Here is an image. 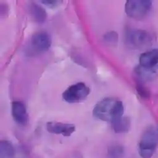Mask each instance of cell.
I'll return each mask as SVG.
<instances>
[{"mask_svg":"<svg viewBox=\"0 0 158 158\" xmlns=\"http://www.w3.org/2000/svg\"><path fill=\"white\" fill-rule=\"evenodd\" d=\"M123 112L124 107L122 102L113 98H104L101 100L93 110L94 117L110 122L123 117Z\"/></svg>","mask_w":158,"mask_h":158,"instance_id":"obj_1","label":"cell"},{"mask_svg":"<svg viewBox=\"0 0 158 158\" xmlns=\"http://www.w3.org/2000/svg\"><path fill=\"white\" fill-rule=\"evenodd\" d=\"M158 145V125L148 127L141 135L138 144V152L142 158H151Z\"/></svg>","mask_w":158,"mask_h":158,"instance_id":"obj_2","label":"cell"},{"mask_svg":"<svg viewBox=\"0 0 158 158\" xmlns=\"http://www.w3.org/2000/svg\"><path fill=\"white\" fill-rule=\"evenodd\" d=\"M152 2L149 0H129L125 5L127 15L135 20H141L151 11Z\"/></svg>","mask_w":158,"mask_h":158,"instance_id":"obj_3","label":"cell"},{"mask_svg":"<svg viewBox=\"0 0 158 158\" xmlns=\"http://www.w3.org/2000/svg\"><path fill=\"white\" fill-rule=\"evenodd\" d=\"M89 93L90 88L85 83L79 82L68 87L62 93V98L69 103H75L86 99Z\"/></svg>","mask_w":158,"mask_h":158,"instance_id":"obj_4","label":"cell"},{"mask_svg":"<svg viewBox=\"0 0 158 158\" xmlns=\"http://www.w3.org/2000/svg\"><path fill=\"white\" fill-rule=\"evenodd\" d=\"M126 36L128 44L135 49L146 48L150 46L152 41V35L148 31L141 29L129 30Z\"/></svg>","mask_w":158,"mask_h":158,"instance_id":"obj_5","label":"cell"},{"mask_svg":"<svg viewBox=\"0 0 158 158\" xmlns=\"http://www.w3.org/2000/svg\"><path fill=\"white\" fill-rule=\"evenodd\" d=\"M31 44L35 50L39 52H44L50 48L51 38L46 31H38L32 35Z\"/></svg>","mask_w":158,"mask_h":158,"instance_id":"obj_6","label":"cell"},{"mask_svg":"<svg viewBox=\"0 0 158 158\" xmlns=\"http://www.w3.org/2000/svg\"><path fill=\"white\" fill-rule=\"evenodd\" d=\"M139 65L156 72L158 70V49H153L141 54L139 58Z\"/></svg>","mask_w":158,"mask_h":158,"instance_id":"obj_7","label":"cell"},{"mask_svg":"<svg viewBox=\"0 0 158 158\" xmlns=\"http://www.w3.org/2000/svg\"><path fill=\"white\" fill-rule=\"evenodd\" d=\"M46 130L51 133L70 136L75 131V126L71 123L53 121L46 123Z\"/></svg>","mask_w":158,"mask_h":158,"instance_id":"obj_8","label":"cell"},{"mask_svg":"<svg viewBox=\"0 0 158 158\" xmlns=\"http://www.w3.org/2000/svg\"><path fill=\"white\" fill-rule=\"evenodd\" d=\"M11 112L14 120L20 125H25L28 120V115L24 103L20 101H15L12 103Z\"/></svg>","mask_w":158,"mask_h":158,"instance_id":"obj_9","label":"cell"},{"mask_svg":"<svg viewBox=\"0 0 158 158\" xmlns=\"http://www.w3.org/2000/svg\"><path fill=\"white\" fill-rule=\"evenodd\" d=\"M111 125L115 133H126L130 128V120L127 117H122L112 122Z\"/></svg>","mask_w":158,"mask_h":158,"instance_id":"obj_10","label":"cell"},{"mask_svg":"<svg viewBox=\"0 0 158 158\" xmlns=\"http://www.w3.org/2000/svg\"><path fill=\"white\" fill-rule=\"evenodd\" d=\"M30 13L33 20L38 23H43L46 20L47 14L45 10L36 3L30 4Z\"/></svg>","mask_w":158,"mask_h":158,"instance_id":"obj_11","label":"cell"},{"mask_svg":"<svg viewBox=\"0 0 158 158\" xmlns=\"http://www.w3.org/2000/svg\"><path fill=\"white\" fill-rule=\"evenodd\" d=\"M135 73L137 78L139 79V81L141 82L154 79L156 77V72L146 69L139 65L135 69Z\"/></svg>","mask_w":158,"mask_h":158,"instance_id":"obj_12","label":"cell"},{"mask_svg":"<svg viewBox=\"0 0 158 158\" xmlns=\"http://www.w3.org/2000/svg\"><path fill=\"white\" fill-rule=\"evenodd\" d=\"M15 151L13 145L7 140L0 142V158H14Z\"/></svg>","mask_w":158,"mask_h":158,"instance_id":"obj_13","label":"cell"},{"mask_svg":"<svg viewBox=\"0 0 158 158\" xmlns=\"http://www.w3.org/2000/svg\"><path fill=\"white\" fill-rule=\"evenodd\" d=\"M123 154V149L119 145L110 146L108 149V158H121Z\"/></svg>","mask_w":158,"mask_h":158,"instance_id":"obj_14","label":"cell"},{"mask_svg":"<svg viewBox=\"0 0 158 158\" xmlns=\"http://www.w3.org/2000/svg\"><path fill=\"white\" fill-rule=\"evenodd\" d=\"M136 91L138 94L143 99H148L150 97V91L149 89L140 81L136 83Z\"/></svg>","mask_w":158,"mask_h":158,"instance_id":"obj_15","label":"cell"},{"mask_svg":"<svg viewBox=\"0 0 158 158\" xmlns=\"http://www.w3.org/2000/svg\"><path fill=\"white\" fill-rule=\"evenodd\" d=\"M118 35L115 31H111L104 35V40L109 43H115L118 41Z\"/></svg>","mask_w":158,"mask_h":158,"instance_id":"obj_16","label":"cell"},{"mask_svg":"<svg viewBox=\"0 0 158 158\" xmlns=\"http://www.w3.org/2000/svg\"><path fill=\"white\" fill-rule=\"evenodd\" d=\"M41 2L49 8H54L59 6L62 2V1H57V0H52V1L46 0V1H41Z\"/></svg>","mask_w":158,"mask_h":158,"instance_id":"obj_17","label":"cell"}]
</instances>
